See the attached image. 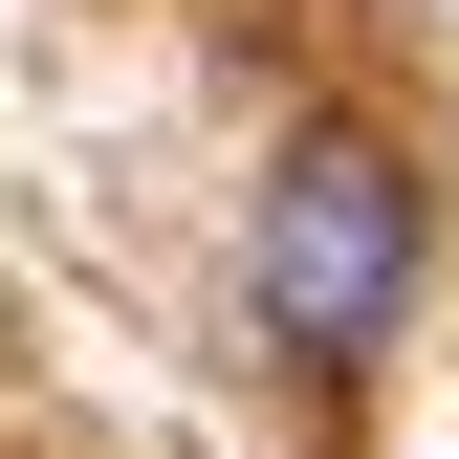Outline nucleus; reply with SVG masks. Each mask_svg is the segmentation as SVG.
I'll return each mask as SVG.
<instances>
[{"label": "nucleus", "mask_w": 459, "mask_h": 459, "mask_svg": "<svg viewBox=\"0 0 459 459\" xmlns=\"http://www.w3.org/2000/svg\"><path fill=\"white\" fill-rule=\"evenodd\" d=\"M241 284H263V351L372 372L394 307H416V176H394L372 132H307V153L263 176V219H241Z\"/></svg>", "instance_id": "1"}]
</instances>
